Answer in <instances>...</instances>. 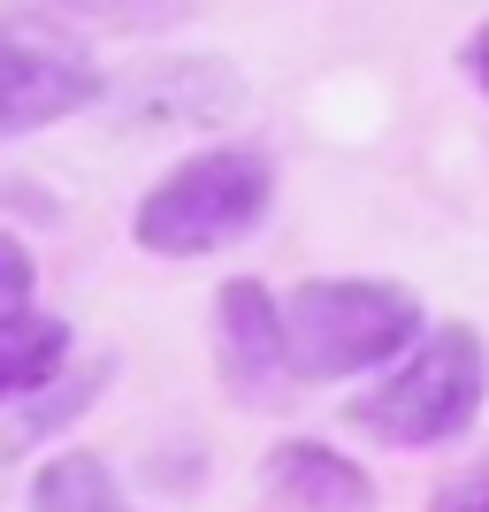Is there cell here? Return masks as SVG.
I'll use <instances>...</instances> for the list:
<instances>
[{
	"mask_svg": "<svg viewBox=\"0 0 489 512\" xmlns=\"http://www.w3.org/2000/svg\"><path fill=\"white\" fill-rule=\"evenodd\" d=\"M268 207H276V161L260 146H207L176 161L161 184H146V199L130 207V237H138V253L199 260L253 237Z\"/></svg>",
	"mask_w": 489,
	"mask_h": 512,
	"instance_id": "obj_2",
	"label": "cell"
},
{
	"mask_svg": "<svg viewBox=\"0 0 489 512\" xmlns=\"http://www.w3.org/2000/svg\"><path fill=\"white\" fill-rule=\"evenodd\" d=\"M459 69H467L474 85H482V92H489V23H482V31H474V39H467V46H459Z\"/></svg>",
	"mask_w": 489,
	"mask_h": 512,
	"instance_id": "obj_12",
	"label": "cell"
},
{
	"mask_svg": "<svg viewBox=\"0 0 489 512\" xmlns=\"http://www.w3.org/2000/svg\"><path fill=\"white\" fill-rule=\"evenodd\" d=\"M8 8L31 23H54V31H123V39L176 31L199 16V0H8Z\"/></svg>",
	"mask_w": 489,
	"mask_h": 512,
	"instance_id": "obj_8",
	"label": "cell"
},
{
	"mask_svg": "<svg viewBox=\"0 0 489 512\" xmlns=\"http://www.w3.org/2000/svg\"><path fill=\"white\" fill-rule=\"evenodd\" d=\"M482 398H489L482 329L474 321H444V329H421L383 367V383H367L352 398V428L375 436V444H390V451H428V444L467 436Z\"/></svg>",
	"mask_w": 489,
	"mask_h": 512,
	"instance_id": "obj_1",
	"label": "cell"
},
{
	"mask_svg": "<svg viewBox=\"0 0 489 512\" xmlns=\"http://www.w3.org/2000/svg\"><path fill=\"white\" fill-rule=\"evenodd\" d=\"M31 512H130V497L115 490L100 451H54L31 474Z\"/></svg>",
	"mask_w": 489,
	"mask_h": 512,
	"instance_id": "obj_9",
	"label": "cell"
},
{
	"mask_svg": "<svg viewBox=\"0 0 489 512\" xmlns=\"http://www.w3.org/2000/svg\"><path fill=\"white\" fill-rule=\"evenodd\" d=\"M428 512H489V451L474 459V467H459L444 482V490L428 497Z\"/></svg>",
	"mask_w": 489,
	"mask_h": 512,
	"instance_id": "obj_11",
	"label": "cell"
},
{
	"mask_svg": "<svg viewBox=\"0 0 489 512\" xmlns=\"http://www.w3.org/2000/svg\"><path fill=\"white\" fill-rule=\"evenodd\" d=\"M413 283L383 276H314L283 299V344H291L298 383H352L367 367H390L421 337Z\"/></svg>",
	"mask_w": 489,
	"mask_h": 512,
	"instance_id": "obj_3",
	"label": "cell"
},
{
	"mask_svg": "<svg viewBox=\"0 0 489 512\" xmlns=\"http://www.w3.org/2000/svg\"><path fill=\"white\" fill-rule=\"evenodd\" d=\"M39 299V260H31V245L23 237L0 230V314H16V306Z\"/></svg>",
	"mask_w": 489,
	"mask_h": 512,
	"instance_id": "obj_10",
	"label": "cell"
},
{
	"mask_svg": "<svg viewBox=\"0 0 489 512\" xmlns=\"http://www.w3.org/2000/svg\"><path fill=\"white\" fill-rule=\"evenodd\" d=\"M69 344H77V337H69V321L46 314V306H16V314H0V406L54 383V375L69 367Z\"/></svg>",
	"mask_w": 489,
	"mask_h": 512,
	"instance_id": "obj_7",
	"label": "cell"
},
{
	"mask_svg": "<svg viewBox=\"0 0 489 512\" xmlns=\"http://www.w3.org/2000/svg\"><path fill=\"white\" fill-rule=\"evenodd\" d=\"M92 100H100L92 54L46 39V31L0 23V138H39V130L85 115Z\"/></svg>",
	"mask_w": 489,
	"mask_h": 512,
	"instance_id": "obj_4",
	"label": "cell"
},
{
	"mask_svg": "<svg viewBox=\"0 0 489 512\" xmlns=\"http://www.w3.org/2000/svg\"><path fill=\"white\" fill-rule=\"evenodd\" d=\"M268 490L283 512H375V474L360 459H344L337 444H314V436H291L260 459Z\"/></svg>",
	"mask_w": 489,
	"mask_h": 512,
	"instance_id": "obj_6",
	"label": "cell"
},
{
	"mask_svg": "<svg viewBox=\"0 0 489 512\" xmlns=\"http://www.w3.org/2000/svg\"><path fill=\"white\" fill-rule=\"evenodd\" d=\"M214 367L245 406H283L298 390L291 344H283V299L253 276H230L214 291Z\"/></svg>",
	"mask_w": 489,
	"mask_h": 512,
	"instance_id": "obj_5",
	"label": "cell"
}]
</instances>
